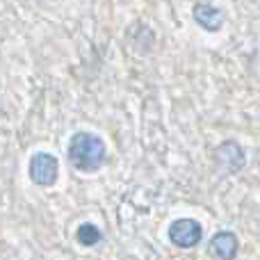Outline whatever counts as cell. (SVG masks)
<instances>
[{
  "instance_id": "1",
  "label": "cell",
  "mask_w": 260,
  "mask_h": 260,
  "mask_svg": "<svg viewBox=\"0 0 260 260\" xmlns=\"http://www.w3.org/2000/svg\"><path fill=\"white\" fill-rule=\"evenodd\" d=\"M69 165L80 174H96L108 162V146L96 133H73L67 146Z\"/></svg>"
},
{
  "instance_id": "2",
  "label": "cell",
  "mask_w": 260,
  "mask_h": 260,
  "mask_svg": "<svg viewBox=\"0 0 260 260\" xmlns=\"http://www.w3.org/2000/svg\"><path fill=\"white\" fill-rule=\"evenodd\" d=\"M27 176L39 187H53L59 178V160L48 151H37L27 162Z\"/></svg>"
},
{
  "instance_id": "3",
  "label": "cell",
  "mask_w": 260,
  "mask_h": 260,
  "mask_svg": "<svg viewBox=\"0 0 260 260\" xmlns=\"http://www.w3.org/2000/svg\"><path fill=\"white\" fill-rule=\"evenodd\" d=\"M167 238L178 249H194L203 240V226L192 217H178L169 224Z\"/></svg>"
},
{
  "instance_id": "4",
  "label": "cell",
  "mask_w": 260,
  "mask_h": 260,
  "mask_svg": "<svg viewBox=\"0 0 260 260\" xmlns=\"http://www.w3.org/2000/svg\"><path fill=\"white\" fill-rule=\"evenodd\" d=\"M215 157H217V165L221 167L226 176H233L240 174L247 165V153H244L242 144H238L235 139H226L221 142L219 146L215 148Z\"/></svg>"
},
{
  "instance_id": "5",
  "label": "cell",
  "mask_w": 260,
  "mask_h": 260,
  "mask_svg": "<svg viewBox=\"0 0 260 260\" xmlns=\"http://www.w3.org/2000/svg\"><path fill=\"white\" fill-rule=\"evenodd\" d=\"M240 251V240L231 231H217L208 240V258L210 260H235Z\"/></svg>"
},
{
  "instance_id": "6",
  "label": "cell",
  "mask_w": 260,
  "mask_h": 260,
  "mask_svg": "<svg viewBox=\"0 0 260 260\" xmlns=\"http://www.w3.org/2000/svg\"><path fill=\"white\" fill-rule=\"evenodd\" d=\"M192 18L194 23H197L201 30L210 32V35H215V32H219L221 27H224L226 23V12L221 7H217V5H210V3H197L192 7Z\"/></svg>"
},
{
  "instance_id": "7",
  "label": "cell",
  "mask_w": 260,
  "mask_h": 260,
  "mask_svg": "<svg viewBox=\"0 0 260 260\" xmlns=\"http://www.w3.org/2000/svg\"><path fill=\"white\" fill-rule=\"evenodd\" d=\"M76 240L82 244V247H96V244L103 240V233H101V229L96 224H89V221H85V224L78 226Z\"/></svg>"
}]
</instances>
